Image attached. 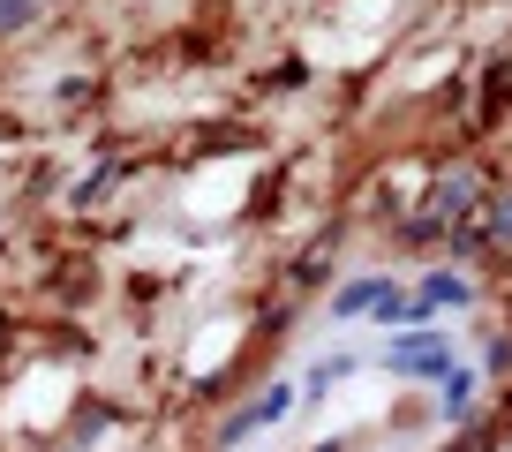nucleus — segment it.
Segmentation results:
<instances>
[{
  "label": "nucleus",
  "instance_id": "obj_1",
  "mask_svg": "<svg viewBox=\"0 0 512 452\" xmlns=\"http://www.w3.org/2000/svg\"><path fill=\"white\" fill-rule=\"evenodd\" d=\"M0 23H23V0H0Z\"/></svg>",
  "mask_w": 512,
  "mask_h": 452
}]
</instances>
